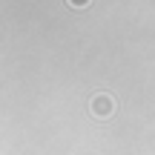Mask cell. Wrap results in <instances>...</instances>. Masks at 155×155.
Returning a JSON list of instances; mask_svg holds the SVG:
<instances>
[{
	"label": "cell",
	"instance_id": "cell-1",
	"mask_svg": "<svg viewBox=\"0 0 155 155\" xmlns=\"http://www.w3.org/2000/svg\"><path fill=\"white\" fill-rule=\"evenodd\" d=\"M89 109H92V115H95V118H109L112 112H115V98L101 92V95H95V98H92Z\"/></svg>",
	"mask_w": 155,
	"mask_h": 155
},
{
	"label": "cell",
	"instance_id": "cell-2",
	"mask_svg": "<svg viewBox=\"0 0 155 155\" xmlns=\"http://www.w3.org/2000/svg\"><path fill=\"white\" fill-rule=\"evenodd\" d=\"M69 6H72V9H86L89 3H92V0H66Z\"/></svg>",
	"mask_w": 155,
	"mask_h": 155
}]
</instances>
